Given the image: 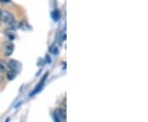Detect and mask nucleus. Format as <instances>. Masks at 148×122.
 <instances>
[{
	"label": "nucleus",
	"mask_w": 148,
	"mask_h": 122,
	"mask_svg": "<svg viewBox=\"0 0 148 122\" xmlns=\"http://www.w3.org/2000/svg\"><path fill=\"white\" fill-rule=\"evenodd\" d=\"M0 21H3L8 25H13L15 23V18L10 12L7 10L0 11Z\"/></svg>",
	"instance_id": "nucleus-1"
},
{
	"label": "nucleus",
	"mask_w": 148,
	"mask_h": 122,
	"mask_svg": "<svg viewBox=\"0 0 148 122\" xmlns=\"http://www.w3.org/2000/svg\"><path fill=\"white\" fill-rule=\"evenodd\" d=\"M53 118L55 122H62L66 118V112L62 108H56L53 112Z\"/></svg>",
	"instance_id": "nucleus-2"
},
{
	"label": "nucleus",
	"mask_w": 148,
	"mask_h": 122,
	"mask_svg": "<svg viewBox=\"0 0 148 122\" xmlns=\"http://www.w3.org/2000/svg\"><path fill=\"white\" fill-rule=\"evenodd\" d=\"M8 68H9V70L14 71V72H16V73L19 72L21 69V63L18 62L16 60H13V59L10 60V61L8 62Z\"/></svg>",
	"instance_id": "nucleus-3"
},
{
	"label": "nucleus",
	"mask_w": 148,
	"mask_h": 122,
	"mask_svg": "<svg viewBox=\"0 0 148 122\" xmlns=\"http://www.w3.org/2000/svg\"><path fill=\"white\" fill-rule=\"evenodd\" d=\"M8 70H9L8 62L4 60H0V72H5Z\"/></svg>",
	"instance_id": "nucleus-4"
},
{
	"label": "nucleus",
	"mask_w": 148,
	"mask_h": 122,
	"mask_svg": "<svg viewBox=\"0 0 148 122\" xmlns=\"http://www.w3.org/2000/svg\"><path fill=\"white\" fill-rule=\"evenodd\" d=\"M16 72H14V71H12L11 70H8V71L7 73V77H8V79L9 80H12L16 77Z\"/></svg>",
	"instance_id": "nucleus-5"
},
{
	"label": "nucleus",
	"mask_w": 148,
	"mask_h": 122,
	"mask_svg": "<svg viewBox=\"0 0 148 122\" xmlns=\"http://www.w3.org/2000/svg\"><path fill=\"white\" fill-rule=\"evenodd\" d=\"M52 16H53V19L54 21H58L60 17V14H59V12L58 10H54L52 13Z\"/></svg>",
	"instance_id": "nucleus-6"
},
{
	"label": "nucleus",
	"mask_w": 148,
	"mask_h": 122,
	"mask_svg": "<svg viewBox=\"0 0 148 122\" xmlns=\"http://www.w3.org/2000/svg\"><path fill=\"white\" fill-rule=\"evenodd\" d=\"M12 50H13V46H12V45L8 46V47L7 48V49H6V56H9V55H11V53H12Z\"/></svg>",
	"instance_id": "nucleus-7"
},
{
	"label": "nucleus",
	"mask_w": 148,
	"mask_h": 122,
	"mask_svg": "<svg viewBox=\"0 0 148 122\" xmlns=\"http://www.w3.org/2000/svg\"><path fill=\"white\" fill-rule=\"evenodd\" d=\"M50 52H51L52 53H53V54H54V53L56 54V53H58V51H57V48H56V47H54V46H53L52 48H50Z\"/></svg>",
	"instance_id": "nucleus-8"
},
{
	"label": "nucleus",
	"mask_w": 148,
	"mask_h": 122,
	"mask_svg": "<svg viewBox=\"0 0 148 122\" xmlns=\"http://www.w3.org/2000/svg\"><path fill=\"white\" fill-rule=\"evenodd\" d=\"M0 25H1V21H0Z\"/></svg>",
	"instance_id": "nucleus-9"
}]
</instances>
